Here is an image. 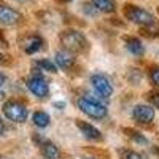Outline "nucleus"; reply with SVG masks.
<instances>
[{
	"instance_id": "obj_1",
	"label": "nucleus",
	"mask_w": 159,
	"mask_h": 159,
	"mask_svg": "<svg viewBox=\"0 0 159 159\" xmlns=\"http://www.w3.org/2000/svg\"><path fill=\"white\" fill-rule=\"evenodd\" d=\"M61 43L64 45V48L70 51V52H83L84 49H88V40L86 37L73 29L64 30L61 34Z\"/></svg>"
},
{
	"instance_id": "obj_2",
	"label": "nucleus",
	"mask_w": 159,
	"mask_h": 159,
	"mask_svg": "<svg viewBox=\"0 0 159 159\" xmlns=\"http://www.w3.org/2000/svg\"><path fill=\"white\" fill-rule=\"evenodd\" d=\"M76 107L84 115H88L89 118H94V119H102L108 113L105 105H102L99 100L92 99V97H80L76 100Z\"/></svg>"
},
{
	"instance_id": "obj_3",
	"label": "nucleus",
	"mask_w": 159,
	"mask_h": 159,
	"mask_svg": "<svg viewBox=\"0 0 159 159\" xmlns=\"http://www.w3.org/2000/svg\"><path fill=\"white\" fill-rule=\"evenodd\" d=\"M124 15L129 21L135 22L139 25H153L154 24V16L148 10L145 8H140V7H135V5H126L124 7Z\"/></svg>"
},
{
	"instance_id": "obj_4",
	"label": "nucleus",
	"mask_w": 159,
	"mask_h": 159,
	"mask_svg": "<svg viewBox=\"0 0 159 159\" xmlns=\"http://www.w3.org/2000/svg\"><path fill=\"white\" fill-rule=\"evenodd\" d=\"M3 115L13 123H24L29 116L25 105L18 100H8L3 103Z\"/></svg>"
},
{
	"instance_id": "obj_5",
	"label": "nucleus",
	"mask_w": 159,
	"mask_h": 159,
	"mask_svg": "<svg viewBox=\"0 0 159 159\" xmlns=\"http://www.w3.org/2000/svg\"><path fill=\"white\" fill-rule=\"evenodd\" d=\"M91 84L94 88V91L102 97V99H110L113 94V86L110 83V80L102 75V73H94L91 76Z\"/></svg>"
},
{
	"instance_id": "obj_6",
	"label": "nucleus",
	"mask_w": 159,
	"mask_h": 159,
	"mask_svg": "<svg viewBox=\"0 0 159 159\" xmlns=\"http://www.w3.org/2000/svg\"><path fill=\"white\" fill-rule=\"evenodd\" d=\"M27 89L32 92L35 97H38V99L46 97L48 92H49L48 83L43 80V76H40V75H32L27 80Z\"/></svg>"
},
{
	"instance_id": "obj_7",
	"label": "nucleus",
	"mask_w": 159,
	"mask_h": 159,
	"mask_svg": "<svg viewBox=\"0 0 159 159\" xmlns=\"http://www.w3.org/2000/svg\"><path fill=\"white\" fill-rule=\"evenodd\" d=\"M132 118L140 124H150L154 119V110L150 105H143V103L135 105L134 110H132Z\"/></svg>"
},
{
	"instance_id": "obj_8",
	"label": "nucleus",
	"mask_w": 159,
	"mask_h": 159,
	"mask_svg": "<svg viewBox=\"0 0 159 159\" xmlns=\"http://www.w3.org/2000/svg\"><path fill=\"white\" fill-rule=\"evenodd\" d=\"M21 19H22V15L19 11L7 5H0V24L13 25V24H18Z\"/></svg>"
},
{
	"instance_id": "obj_9",
	"label": "nucleus",
	"mask_w": 159,
	"mask_h": 159,
	"mask_svg": "<svg viewBox=\"0 0 159 159\" xmlns=\"http://www.w3.org/2000/svg\"><path fill=\"white\" fill-rule=\"evenodd\" d=\"M76 126H78V129L83 132V135L88 139V140H96V142H102V132L97 129V127H94L92 124H89V123H84V121H76Z\"/></svg>"
},
{
	"instance_id": "obj_10",
	"label": "nucleus",
	"mask_w": 159,
	"mask_h": 159,
	"mask_svg": "<svg viewBox=\"0 0 159 159\" xmlns=\"http://www.w3.org/2000/svg\"><path fill=\"white\" fill-rule=\"evenodd\" d=\"M56 64L57 67L62 69V70H69L72 65L75 64V56L73 52L64 49V51H57L56 52Z\"/></svg>"
},
{
	"instance_id": "obj_11",
	"label": "nucleus",
	"mask_w": 159,
	"mask_h": 159,
	"mask_svg": "<svg viewBox=\"0 0 159 159\" xmlns=\"http://www.w3.org/2000/svg\"><path fill=\"white\" fill-rule=\"evenodd\" d=\"M43 46V38L38 37V35H32L27 42L24 45V51L27 52V54H35L37 51H40Z\"/></svg>"
},
{
	"instance_id": "obj_12",
	"label": "nucleus",
	"mask_w": 159,
	"mask_h": 159,
	"mask_svg": "<svg viewBox=\"0 0 159 159\" xmlns=\"http://www.w3.org/2000/svg\"><path fill=\"white\" fill-rule=\"evenodd\" d=\"M40 148H42V153L46 159H59V150L54 143H51L49 140H43L40 143Z\"/></svg>"
},
{
	"instance_id": "obj_13",
	"label": "nucleus",
	"mask_w": 159,
	"mask_h": 159,
	"mask_svg": "<svg viewBox=\"0 0 159 159\" xmlns=\"http://www.w3.org/2000/svg\"><path fill=\"white\" fill-rule=\"evenodd\" d=\"M126 46L130 54H134L135 57H140L145 54V48H143L142 42L137 38H126Z\"/></svg>"
},
{
	"instance_id": "obj_14",
	"label": "nucleus",
	"mask_w": 159,
	"mask_h": 159,
	"mask_svg": "<svg viewBox=\"0 0 159 159\" xmlns=\"http://www.w3.org/2000/svg\"><path fill=\"white\" fill-rule=\"evenodd\" d=\"M91 3L97 11H102V13H113L116 10L115 0H92Z\"/></svg>"
},
{
	"instance_id": "obj_15",
	"label": "nucleus",
	"mask_w": 159,
	"mask_h": 159,
	"mask_svg": "<svg viewBox=\"0 0 159 159\" xmlns=\"http://www.w3.org/2000/svg\"><path fill=\"white\" fill-rule=\"evenodd\" d=\"M32 121L37 127H46L49 126V115L46 111H35L32 115Z\"/></svg>"
},
{
	"instance_id": "obj_16",
	"label": "nucleus",
	"mask_w": 159,
	"mask_h": 159,
	"mask_svg": "<svg viewBox=\"0 0 159 159\" xmlns=\"http://www.w3.org/2000/svg\"><path fill=\"white\" fill-rule=\"evenodd\" d=\"M123 132H126V135H127L132 142H135V143H139V145H148V140L145 139L139 130H134V129L124 127V129H123Z\"/></svg>"
},
{
	"instance_id": "obj_17",
	"label": "nucleus",
	"mask_w": 159,
	"mask_h": 159,
	"mask_svg": "<svg viewBox=\"0 0 159 159\" xmlns=\"http://www.w3.org/2000/svg\"><path fill=\"white\" fill-rule=\"evenodd\" d=\"M35 67H37V70H45V72H49V73H56V72H57L56 65L52 64L51 61H48V59L37 61V62H35Z\"/></svg>"
},
{
	"instance_id": "obj_18",
	"label": "nucleus",
	"mask_w": 159,
	"mask_h": 159,
	"mask_svg": "<svg viewBox=\"0 0 159 159\" xmlns=\"http://www.w3.org/2000/svg\"><path fill=\"white\" fill-rule=\"evenodd\" d=\"M119 157L121 159H147L145 154L134 150H119Z\"/></svg>"
},
{
	"instance_id": "obj_19",
	"label": "nucleus",
	"mask_w": 159,
	"mask_h": 159,
	"mask_svg": "<svg viewBox=\"0 0 159 159\" xmlns=\"http://www.w3.org/2000/svg\"><path fill=\"white\" fill-rule=\"evenodd\" d=\"M130 75H132V76H129V81H130L132 84H139V83H140V80H142V73H140V70H139V69L130 70Z\"/></svg>"
},
{
	"instance_id": "obj_20",
	"label": "nucleus",
	"mask_w": 159,
	"mask_h": 159,
	"mask_svg": "<svg viewBox=\"0 0 159 159\" xmlns=\"http://www.w3.org/2000/svg\"><path fill=\"white\" fill-rule=\"evenodd\" d=\"M150 78H151L153 84L159 86V67H153V69H151V72H150Z\"/></svg>"
},
{
	"instance_id": "obj_21",
	"label": "nucleus",
	"mask_w": 159,
	"mask_h": 159,
	"mask_svg": "<svg viewBox=\"0 0 159 159\" xmlns=\"http://www.w3.org/2000/svg\"><path fill=\"white\" fill-rule=\"evenodd\" d=\"M148 100L151 102V105H154L156 108H159V92H150Z\"/></svg>"
},
{
	"instance_id": "obj_22",
	"label": "nucleus",
	"mask_w": 159,
	"mask_h": 159,
	"mask_svg": "<svg viewBox=\"0 0 159 159\" xmlns=\"http://www.w3.org/2000/svg\"><path fill=\"white\" fill-rule=\"evenodd\" d=\"M84 11L88 13V15H94V13H96L97 10H96L94 7H92V3H86V5H84Z\"/></svg>"
},
{
	"instance_id": "obj_23",
	"label": "nucleus",
	"mask_w": 159,
	"mask_h": 159,
	"mask_svg": "<svg viewBox=\"0 0 159 159\" xmlns=\"http://www.w3.org/2000/svg\"><path fill=\"white\" fill-rule=\"evenodd\" d=\"M0 46H3V48H7L8 46V43H7V40H5V37H3V32L0 30Z\"/></svg>"
},
{
	"instance_id": "obj_24",
	"label": "nucleus",
	"mask_w": 159,
	"mask_h": 159,
	"mask_svg": "<svg viewBox=\"0 0 159 159\" xmlns=\"http://www.w3.org/2000/svg\"><path fill=\"white\" fill-rule=\"evenodd\" d=\"M5 132V124H3V121H2V118H0V135H2Z\"/></svg>"
},
{
	"instance_id": "obj_25",
	"label": "nucleus",
	"mask_w": 159,
	"mask_h": 159,
	"mask_svg": "<svg viewBox=\"0 0 159 159\" xmlns=\"http://www.w3.org/2000/svg\"><path fill=\"white\" fill-rule=\"evenodd\" d=\"M3 83H5V76H3L2 73H0V88L3 86Z\"/></svg>"
},
{
	"instance_id": "obj_26",
	"label": "nucleus",
	"mask_w": 159,
	"mask_h": 159,
	"mask_svg": "<svg viewBox=\"0 0 159 159\" xmlns=\"http://www.w3.org/2000/svg\"><path fill=\"white\" fill-rule=\"evenodd\" d=\"M153 151H154V153L159 156V148H157V147H154V148H153Z\"/></svg>"
},
{
	"instance_id": "obj_27",
	"label": "nucleus",
	"mask_w": 159,
	"mask_h": 159,
	"mask_svg": "<svg viewBox=\"0 0 159 159\" xmlns=\"http://www.w3.org/2000/svg\"><path fill=\"white\" fill-rule=\"evenodd\" d=\"M2 62H3V54L0 52V64H2Z\"/></svg>"
},
{
	"instance_id": "obj_28",
	"label": "nucleus",
	"mask_w": 159,
	"mask_h": 159,
	"mask_svg": "<svg viewBox=\"0 0 159 159\" xmlns=\"http://www.w3.org/2000/svg\"><path fill=\"white\" fill-rule=\"evenodd\" d=\"M3 96H5V94H3V92H2V91H0V100H2V99H3Z\"/></svg>"
},
{
	"instance_id": "obj_29",
	"label": "nucleus",
	"mask_w": 159,
	"mask_h": 159,
	"mask_svg": "<svg viewBox=\"0 0 159 159\" xmlns=\"http://www.w3.org/2000/svg\"><path fill=\"white\" fill-rule=\"evenodd\" d=\"M62 2H72V0H62Z\"/></svg>"
},
{
	"instance_id": "obj_30",
	"label": "nucleus",
	"mask_w": 159,
	"mask_h": 159,
	"mask_svg": "<svg viewBox=\"0 0 159 159\" xmlns=\"http://www.w3.org/2000/svg\"><path fill=\"white\" fill-rule=\"evenodd\" d=\"M18 2H24V0H18Z\"/></svg>"
},
{
	"instance_id": "obj_31",
	"label": "nucleus",
	"mask_w": 159,
	"mask_h": 159,
	"mask_svg": "<svg viewBox=\"0 0 159 159\" xmlns=\"http://www.w3.org/2000/svg\"><path fill=\"white\" fill-rule=\"evenodd\" d=\"M88 159H94V157H88Z\"/></svg>"
}]
</instances>
